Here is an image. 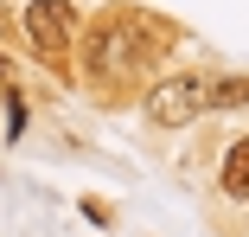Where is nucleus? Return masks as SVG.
Returning <instances> with one entry per match:
<instances>
[{"label": "nucleus", "mask_w": 249, "mask_h": 237, "mask_svg": "<svg viewBox=\"0 0 249 237\" xmlns=\"http://www.w3.org/2000/svg\"><path fill=\"white\" fill-rule=\"evenodd\" d=\"M249 103V77H217L205 83V109H243Z\"/></svg>", "instance_id": "20e7f679"}, {"label": "nucleus", "mask_w": 249, "mask_h": 237, "mask_svg": "<svg viewBox=\"0 0 249 237\" xmlns=\"http://www.w3.org/2000/svg\"><path fill=\"white\" fill-rule=\"evenodd\" d=\"M198 109H205V83H198L192 71H179V77H160L154 90H147V116H154L160 128H179V122H192Z\"/></svg>", "instance_id": "7ed1b4c3"}, {"label": "nucleus", "mask_w": 249, "mask_h": 237, "mask_svg": "<svg viewBox=\"0 0 249 237\" xmlns=\"http://www.w3.org/2000/svg\"><path fill=\"white\" fill-rule=\"evenodd\" d=\"M83 64H89L96 77H141V71H147V45H141V32H134L128 20H109V26L89 32Z\"/></svg>", "instance_id": "f257e3e1"}, {"label": "nucleus", "mask_w": 249, "mask_h": 237, "mask_svg": "<svg viewBox=\"0 0 249 237\" xmlns=\"http://www.w3.org/2000/svg\"><path fill=\"white\" fill-rule=\"evenodd\" d=\"M26 39L38 45L45 58H64L71 39H77V7H71V0H32V7H26Z\"/></svg>", "instance_id": "f03ea898"}, {"label": "nucleus", "mask_w": 249, "mask_h": 237, "mask_svg": "<svg viewBox=\"0 0 249 237\" xmlns=\"http://www.w3.org/2000/svg\"><path fill=\"white\" fill-rule=\"evenodd\" d=\"M224 193L230 199H249V141H236L230 160H224Z\"/></svg>", "instance_id": "39448f33"}]
</instances>
